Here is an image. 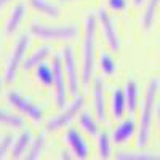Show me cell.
<instances>
[{
	"label": "cell",
	"mask_w": 160,
	"mask_h": 160,
	"mask_svg": "<svg viewBox=\"0 0 160 160\" xmlns=\"http://www.w3.org/2000/svg\"><path fill=\"white\" fill-rule=\"evenodd\" d=\"M160 87V80L154 77L146 90L144 95V102L141 108V117H139V125H138V148H146L151 138V128H152V120H154V112L155 102H157V93Z\"/></svg>",
	"instance_id": "cell-1"
},
{
	"label": "cell",
	"mask_w": 160,
	"mask_h": 160,
	"mask_svg": "<svg viewBox=\"0 0 160 160\" xmlns=\"http://www.w3.org/2000/svg\"><path fill=\"white\" fill-rule=\"evenodd\" d=\"M96 28L98 19L95 15L85 18V35L82 45V85L83 88L90 87L95 69V50H96Z\"/></svg>",
	"instance_id": "cell-2"
},
{
	"label": "cell",
	"mask_w": 160,
	"mask_h": 160,
	"mask_svg": "<svg viewBox=\"0 0 160 160\" xmlns=\"http://www.w3.org/2000/svg\"><path fill=\"white\" fill-rule=\"evenodd\" d=\"M31 34L40 40H55V42H69L78 35L75 24H40L32 22L29 28Z\"/></svg>",
	"instance_id": "cell-3"
},
{
	"label": "cell",
	"mask_w": 160,
	"mask_h": 160,
	"mask_svg": "<svg viewBox=\"0 0 160 160\" xmlns=\"http://www.w3.org/2000/svg\"><path fill=\"white\" fill-rule=\"evenodd\" d=\"M28 47H29V35L28 34H21L18 37L16 43H15V48H13L11 55H10V58L7 61V66H5V80L8 83H11L13 80H15L18 69L22 66Z\"/></svg>",
	"instance_id": "cell-4"
},
{
	"label": "cell",
	"mask_w": 160,
	"mask_h": 160,
	"mask_svg": "<svg viewBox=\"0 0 160 160\" xmlns=\"http://www.w3.org/2000/svg\"><path fill=\"white\" fill-rule=\"evenodd\" d=\"M85 104V99L82 96H75V99L68 106V108H62V111L59 114H56L55 117H51L47 123V130L48 131H58L61 128H64L66 125H69L72 120L82 112V108Z\"/></svg>",
	"instance_id": "cell-5"
},
{
	"label": "cell",
	"mask_w": 160,
	"mask_h": 160,
	"mask_svg": "<svg viewBox=\"0 0 160 160\" xmlns=\"http://www.w3.org/2000/svg\"><path fill=\"white\" fill-rule=\"evenodd\" d=\"M62 62H64V71H66V77H68V85H69V93L72 96H77L80 91V80L82 75L78 72L77 68V58L72 47H64L62 50Z\"/></svg>",
	"instance_id": "cell-6"
},
{
	"label": "cell",
	"mask_w": 160,
	"mask_h": 160,
	"mask_svg": "<svg viewBox=\"0 0 160 160\" xmlns=\"http://www.w3.org/2000/svg\"><path fill=\"white\" fill-rule=\"evenodd\" d=\"M7 99H8V102L13 106V108H16L22 115L31 118L32 122H40V120L43 118L42 109H40L35 102H32L29 98H26L24 95H21L19 91H16V90L8 91L7 93Z\"/></svg>",
	"instance_id": "cell-7"
},
{
	"label": "cell",
	"mask_w": 160,
	"mask_h": 160,
	"mask_svg": "<svg viewBox=\"0 0 160 160\" xmlns=\"http://www.w3.org/2000/svg\"><path fill=\"white\" fill-rule=\"evenodd\" d=\"M53 71H55V101L59 109H62L68 101V77L64 71V62H62V55H56L53 58Z\"/></svg>",
	"instance_id": "cell-8"
},
{
	"label": "cell",
	"mask_w": 160,
	"mask_h": 160,
	"mask_svg": "<svg viewBox=\"0 0 160 160\" xmlns=\"http://www.w3.org/2000/svg\"><path fill=\"white\" fill-rule=\"evenodd\" d=\"M98 26L101 29V34L106 40V43L109 45V48L112 51H118L120 48V38H118V34H117V28H115V22L114 19L111 18V15L108 13V10L101 8L98 11Z\"/></svg>",
	"instance_id": "cell-9"
},
{
	"label": "cell",
	"mask_w": 160,
	"mask_h": 160,
	"mask_svg": "<svg viewBox=\"0 0 160 160\" xmlns=\"http://www.w3.org/2000/svg\"><path fill=\"white\" fill-rule=\"evenodd\" d=\"M66 141H68L69 148L77 158H88V146L85 142V138L80 135V131L77 128H69L66 133Z\"/></svg>",
	"instance_id": "cell-10"
},
{
	"label": "cell",
	"mask_w": 160,
	"mask_h": 160,
	"mask_svg": "<svg viewBox=\"0 0 160 160\" xmlns=\"http://www.w3.org/2000/svg\"><path fill=\"white\" fill-rule=\"evenodd\" d=\"M93 106H95V114L99 122H106V98H104V85L101 78H95L93 82Z\"/></svg>",
	"instance_id": "cell-11"
},
{
	"label": "cell",
	"mask_w": 160,
	"mask_h": 160,
	"mask_svg": "<svg viewBox=\"0 0 160 160\" xmlns=\"http://www.w3.org/2000/svg\"><path fill=\"white\" fill-rule=\"evenodd\" d=\"M136 131V125H135V120L133 118H125L122 120L114 130L112 133V142L115 144H123L127 142Z\"/></svg>",
	"instance_id": "cell-12"
},
{
	"label": "cell",
	"mask_w": 160,
	"mask_h": 160,
	"mask_svg": "<svg viewBox=\"0 0 160 160\" xmlns=\"http://www.w3.org/2000/svg\"><path fill=\"white\" fill-rule=\"evenodd\" d=\"M26 16V5L24 3H16L15 7H13L11 13H10V16L7 19V24H5V34L7 35H11L13 32H16L18 28L21 26L22 19Z\"/></svg>",
	"instance_id": "cell-13"
},
{
	"label": "cell",
	"mask_w": 160,
	"mask_h": 160,
	"mask_svg": "<svg viewBox=\"0 0 160 160\" xmlns=\"http://www.w3.org/2000/svg\"><path fill=\"white\" fill-rule=\"evenodd\" d=\"M123 91H125V98H127V109L133 115L138 109V101H139V85H138V82L135 78L127 80Z\"/></svg>",
	"instance_id": "cell-14"
},
{
	"label": "cell",
	"mask_w": 160,
	"mask_h": 160,
	"mask_svg": "<svg viewBox=\"0 0 160 160\" xmlns=\"http://www.w3.org/2000/svg\"><path fill=\"white\" fill-rule=\"evenodd\" d=\"M51 55V47L50 45H43L37 48L31 56H28L24 61H22V69L24 71H31V69H35L38 64L45 62V59Z\"/></svg>",
	"instance_id": "cell-15"
},
{
	"label": "cell",
	"mask_w": 160,
	"mask_h": 160,
	"mask_svg": "<svg viewBox=\"0 0 160 160\" xmlns=\"http://www.w3.org/2000/svg\"><path fill=\"white\" fill-rule=\"evenodd\" d=\"M32 142V135L29 130H24L21 135L15 139L13 142V148H11V157L13 158H21V157H26L28 154V149Z\"/></svg>",
	"instance_id": "cell-16"
},
{
	"label": "cell",
	"mask_w": 160,
	"mask_h": 160,
	"mask_svg": "<svg viewBox=\"0 0 160 160\" xmlns=\"http://www.w3.org/2000/svg\"><path fill=\"white\" fill-rule=\"evenodd\" d=\"M111 111L114 118H122L125 111H127V98H125V91L122 88H115L112 91V99H111Z\"/></svg>",
	"instance_id": "cell-17"
},
{
	"label": "cell",
	"mask_w": 160,
	"mask_h": 160,
	"mask_svg": "<svg viewBox=\"0 0 160 160\" xmlns=\"http://www.w3.org/2000/svg\"><path fill=\"white\" fill-rule=\"evenodd\" d=\"M29 5L38 11V13H42L43 16L50 18V19H56L59 18V10L56 5H53L50 0H29Z\"/></svg>",
	"instance_id": "cell-18"
},
{
	"label": "cell",
	"mask_w": 160,
	"mask_h": 160,
	"mask_svg": "<svg viewBox=\"0 0 160 160\" xmlns=\"http://www.w3.org/2000/svg\"><path fill=\"white\" fill-rule=\"evenodd\" d=\"M158 5H160V0H148V5H146L144 13H142V31L144 32H149L154 28Z\"/></svg>",
	"instance_id": "cell-19"
},
{
	"label": "cell",
	"mask_w": 160,
	"mask_h": 160,
	"mask_svg": "<svg viewBox=\"0 0 160 160\" xmlns=\"http://www.w3.org/2000/svg\"><path fill=\"white\" fill-rule=\"evenodd\" d=\"M78 125L85 133H88V135H91V136L99 135V128H98L96 118L93 117L90 112H87V111H82L78 114Z\"/></svg>",
	"instance_id": "cell-20"
},
{
	"label": "cell",
	"mask_w": 160,
	"mask_h": 160,
	"mask_svg": "<svg viewBox=\"0 0 160 160\" xmlns=\"http://www.w3.org/2000/svg\"><path fill=\"white\" fill-rule=\"evenodd\" d=\"M35 77L43 87H51L55 82V71H53V64L48 66L45 62L38 64L35 68Z\"/></svg>",
	"instance_id": "cell-21"
},
{
	"label": "cell",
	"mask_w": 160,
	"mask_h": 160,
	"mask_svg": "<svg viewBox=\"0 0 160 160\" xmlns=\"http://www.w3.org/2000/svg\"><path fill=\"white\" fill-rule=\"evenodd\" d=\"M0 125L13 128V130H19V128L24 127V118L21 115L8 112L5 109H0Z\"/></svg>",
	"instance_id": "cell-22"
},
{
	"label": "cell",
	"mask_w": 160,
	"mask_h": 160,
	"mask_svg": "<svg viewBox=\"0 0 160 160\" xmlns=\"http://www.w3.org/2000/svg\"><path fill=\"white\" fill-rule=\"evenodd\" d=\"M43 148H45V131L38 133L37 138L32 139V142H31V146H29L26 157H28L29 160H35V158H38L40 155H42V152H43Z\"/></svg>",
	"instance_id": "cell-23"
},
{
	"label": "cell",
	"mask_w": 160,
	"mask_h": 160,
	"mask_svg": "<svg viewBox=\"0 0 160 160\" xmlns=\"http://www.w3.org/2000/svg\"><path fill=\"white\" fill-rule=\"evenodd\" d=\"M118 160H160L158 154L152 152H118L117 154Z\"/></svg>",
	"instance_id": "cell-24"
},
{
	"label": "cell",
	"mask_w": 160,
	"mask_h": 160,
	"mask_svg": "<svg viewBox=\"0 0 160 160\" xmlns=\"http://www.w3.org/2000/svg\"><path fill=\"white\" fill-rule=\"evenodd\" d=\"M99 69L104 75H114L115 74L117 64L109 53H101L99 55Z\"/></svg>",
	"instance_id": "cell-25"
},
{
	"label": "cell",
	"mask_w": 160,
	"mask_h": 160,
	"mask_svg": "<svg viewBox=\"0 0 160 160\" xmlns=\"http://www.w3.org/2000/svg\"><path fill=\"white\" fill-rule=\"evenodd\" d=\"M112 152L111 148V138L108 133H99L98 135V154L101 158H109Z\"/></svg>",
	"instance_id": "cell-26"
},
{
	"label": "cell",
	"mask_w": 160,
	"mask_h": 160,
	"mask_svg": "<svg viewBox=\"0 0 160 160\" xmlns=\"http://www.w3.org/2000/svg\"><path fill=\"white\" fill-rule=\"evenodd\" d=\"M13 142H15V139H13L11 135H3L2 138H0V158L7 157V154L13 148Z\"/></svg>",
	"instance_id": "cell-27"
},
{
	"label": "cell",
	"mask_w": 160,
	"mask_h": 160,
	"mask_svg": "<svg viewBox=\"0 0 160 160\" xmlns=\"http://www.w3.org/2000/svg\"><path fill=\"white\" fill-rule=\"evenodd\" d=\"M108 5L112 11H123L128 5V0H108Z\"/></svg>",
	"instance_id": "cell-28"
},
{
	"label": "cell",
	"mask_w": 160,
	"mask_h": 160,
	"mask_svg": "<svg viewBox=\"0 0 160 160\" xmlns=\"http://www.w3.org/2000/svg\"><path fill=\"white\" fill-rule=\"evenodd\" d=\"M71 152L69 151H62L61 152V158H72V155H69Z\"/></svg>",
	"instance_id": "cell-29"
},
{
	"label": "cell",
	"mask_w": 160,
	"mask_h": 160,
	"mask_svg": "<svg viewBox=\"0 0 160 160\" xmlns=\"http://www.w3.org/2000/svg\"><path fill=\"white\" fill-rule=\"evenodd\" d=\"M157 123H158V131H160V104L157 106Z\"/></svg>",
	"instance_id": "cell-30"
},
{
	"label": "cell",
	"mask_w": 160,
	"mask_h": 160,
	"mask_svg": "<svg viewBox=\"0 0 160 160\" xmlns=\"http://www.w3.org/2000/svg\"><path fill=\"white\" fill-rule=\"evenodd\" d=\"M8 2H11V0H0V10H2V8H3V7H5Z\"/></svg>",
	"instance_id": "cell-31"
},
{
	"label": "cell",
	"mask_w": 160,
	"mask_h": 160,
	"mask_svg": "<svg viewBox=\"0 0 160 160\" xmlns=\"http://www.w3.org/2000/svg\"><path fill=\"white\" fill-rule=\"evenodd\" d=\"M142 2H144V0H133V5H135V7H141Z\"/></svg>",
	"instance_id": "cell-32"
},
{
	"label": "cell",
	"mask_w": 160,
	"mask_h": 160,
	"mask_svg": "<svg viewBox=\"0 0 160 160\" xmlns=\"http://www.w3.org/2000/svg\"><path fill=\"white\" fill-rule=\"evenodd\" d=\"M59 2H74V0H59Z\"/></svg>",
	"instance_id": "cell-33"
},
{
	"label": "cell",
	"mask_w": 160,
	"mask_h": 160,
	"mask_svg": "<svg viewBox=\"0 0 160 160\" xmlns=\"http://www.w3.org/2000/svg\"><path fill=\"white\" fill-rule=\"evenodd\" d=\"M0 90H2V78H0Z\"/></svg>",
	"instance_id": "cell-34"
}]
</instances>
